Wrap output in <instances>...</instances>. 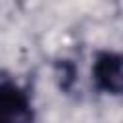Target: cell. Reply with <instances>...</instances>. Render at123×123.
Masks as SVG:
<instances>
[{
  "label": "cell",
  "mask_w": 123,
  "mask_h": 123,
  "mask_svg": "<svg viewBox=\"0 0 123 123\" xmlns=\"http://www.w3.org/2000/svg\"><path fill=\"white\" fill-rule=\"evenodd\" d=\"M92 77L96 85L110 92L121 94L123 92V56L119 54H100L92 65Z\"/></svg>",
  "instance_id": "obj_1"
},
{
  "label": "cell",
  "mask_w": 123,
  "mask_h": 123,
  "mask_svg": "<svg viewBox=\"0 0 123 123\" xmlns=\"http://www.w3.org/2000/svg\"><path fill=\"white\" fill-rule=\"evenodd\" d=\"M31 108L21 88L12 83H0V121H29Z\"/></svg>",
  "instance_id": "obj_2"
}]
</instances>
